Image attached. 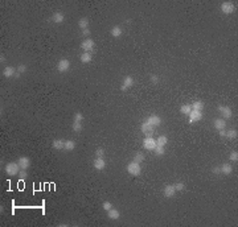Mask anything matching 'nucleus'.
Instances as JSON below:
<instances>
[{
    "label": "nucleus",
    "instance_id": "nucleus-7",
    "mask_svg": "<svg viewBox=\"0 0 238 227\" xmlns=\"http://www.w3.org/2000/svg\"><path fill=\"white\" fill-rule=\"evenodd\" d=\"M94 46H95V42H94V40L93 38H85L83 41L81 42V48L85 51H91L94 49Z\"/></svg>",
    "mask_w": 238,
    "mask_h": 227
},
{
    "label": "nucleus",
    "instance_id": "nucleus-19",
    "mask_svg": "<svg viewBox=\"0 0 238 227\" xmlns=\"http://www.w3.org/2000/svg\"><path fill=\"white\" fill-rule=\"evenodd\" d=\"M63 20H65V16H63L62 12H56V13L52 16V21L56 24H61V23H63Z\"/></svg>",
    "mask_w": 238,
    "mask_h": 227
},
{
    "label": "nucleus",
    "instance_id": "nucleus-33",
    "mask_svg": "<svg viewBox=\"0 0 238 227\" xmlns=\"http://www.w3.org/2000/svg\"><path fill=\"white\" fill-rule=\"evenodd\" d=\"M229 160L232 161V162H237L238 161V152H237V151H233V152H230Z\"/></svg>",
    "mask_w": 238,
    "mask_h": 227
},
{
    "label": "nucleus",
    "instance_id": "nucleus-10",
    "mask_svg": "<svg viewBox=\"0 0 238 227\" xmlns=\"http://www.w3.org/2000/svg\"><path fill=\"white\" fill-rule=\"evenodd\" d=\"M132 86H134V78L131 77V75H127V77H124V79H123V82L121 85V90L127 91L130 87H132Z\"/></svg>",
    "mask_w": 238,
    "mask_h": 227
},
{
    "label": "nucleus",
    "instance_id": "nucleus-36",
    "mask_svg": "<svg viewBox=\"0 0 238 227\" xmlns=\"http://www.w3.org/2000/svg\"><path fill=\"white\" fill-rule=\"evenodd\" d=\"M83 120V115L81 112H75L74 114V122H78V123H82Z\"/></svg>",
    "mask_w": 238,
    "mask_h": 227
},
{
    "label": "nucleus",
    "instance_id": "nucleus-26",
    "mask_svg": "<svg viewBox=\"0 0 238 227\" xmlns=\"http://www.w3.org/2000/svg\"><path fill=\"white\" fill-rule=\"evenodd\" d=\"M167 143H168V137L165 136V135H160L157 139H156V144L159 145H163V147H165L167 145Z\"/></svg>",
    "mask_w": 238,
    "mask_h": 227
},
{
    "label": "nucleus",
    "instance_id": "nucleus-15",
    "mask_svg": "<svg viewBox=\"0 0 238 227\" xmlns=\"http://www.w3.org/2000/svg\"><path fill=\"white\" fill-rule=\"evenodd\" d=\"M107 218L111 219V221H117V219L121 218V213H119V210L113 207V209H110L109 211H107Z\"/></svg>",
    "mask_w": 238,
    "mask_h": 227
},
{
    "label": "nucleus",
    "instance_id": "nucleus-29",
    "mask_svg": "<svg viewBox=\"0 0 238 227\" xmlns=\"http://www.w3.org/2000/svg\"><path fill=\"white\" fill-rule=\"evenodd\" d=\"M144 154H143L142 152H138L134 156V158H132V161H135V162H138V164H140V162H143L144 161Z\"/></svg>",
    "mask_w": 238,
    "mask_h": 227
},
{
    "label": "nucleus",
    "instance_id": "nucleus-1",
    "mask_svg": "<svg viewBox=\"0 0 238 227\" xmlns=\"http://www.w3.org/2000/svg\"><path fill=\"white\" fill-rule=\"evenodd\" d=\"M126 170L130 176L138 177V176H140V173H142V166H140V164H138V162L131 161L130 164L126 166Z\"/></svg>",
    "mask_w": 238,
    "mask_h": 227
},
{
    "label": "nucleus",
    "instance_id": "nucleus-24",
    "mask_svg": "<svg viewBox=\"0 0 238 227\" xmlns=\"http://www.w3.org/2000/svg\"><path fill=\"white\" fill-rule=\"evenodd\" d=\"M78 27H79V29H87L89 28V19L87 17H81L79 19V21H78Z\"/></svg>",
    "mask_w": 238,
    "mask_h": 227
},
{
    "label": "nucleus",
    "instance_id": "nucleus-12",
    "mask_svg": "<svg viewBox=\"0 0 238 227\" xmlns=\"http://www.w3.org/2000/svg\"><path fill=\"white\" fill-rule=\"evenodd\" d=\"M146 122L150 123L152 127H157L161 124V118L159 116V115H150V116L146 119Z\"/></svg>",
    "mask_w": 238,
    "mask_h": 227
},
{
    "label": "nucleus",
    "instance_id": "nucleus-30",
    "mask_svg": "<svg viewBox=\"0 0 238 227\" xmlns=\"http://www.w3.org/2000/svg\"><path fill=\"white\" fill-rule=\"evenodd\" d=\"M237 129H229V131H226V135H225V137H229V139H237Z\"/></svg>",
    "mask_w": 238,
    "mask_h": 227
},
{
    "label": "nucleus",
    "instance_id": "nucleus-9",
    "mask_svg": "<svg viewBox=\"0 0 238 227\" xmlns=\"http://www.w3.org/2000/svg\"><path fill=\"white\" fill-rule=\"evenodd\" d=\"M140 131H142L143 135H146V136H152V133H153V127L151 126L150 123L143 122L142 124H140Z\"/></svg>",
    "mask_w": 238,
    "mask_h": 227
},
{
    "label": "nucleus",
    "instance_id": "nucleus-2",
    "mask_svg": "<svg viewBox=\"0 0 238 227\" xmlns=\"http://www.w3.org/2000/svg\"><path fill=\"white\" fill-rule=\"evenodd\" d=\"M4 170H5V173L8 174V176L13 177V176H16V174H19V172L21 169H20L17 162H8V164L4 166Z\"/></svg>",
    "mask_w": 238,
    "mask_h": 227
},
{
    "label": "nucleus",
    "instance_id": "nucleus-16",
    "mask_svg": "<svg viewBox=\"0 0 238 227\" xmlns=\"http://www.w3.org/2000/svg\"><path fill=\"white\" fill-rule=\"evenodd\" d=\"M15 74H16V69L13 66H7L3 69V77H5V78L15 77Z\"/></svg>",
    "mask_w": 238,
    "mask_h": 227
},
{
    "label": "nucleus",
    "instance_id": "nucleus-43",
    "mask_svg": "<svg viewBox=\"0 0 238 227\" xmlns=\"http://www.w3.org/2000/svg\"><path fill=\"white\" fill-rule=\"evenodd\" d=\"M218 133H220V136L224 137L225 135H226V131H225V129H221V131H218Z\"/></svg>",
    "mask_w": 238,
    "mask_h": 227
},
{
    "label": "nucleus",
    "instance_id": "nucleus-8",
    "mask_svg": "<svg viewBox=\"0 0 238 227\" xmlns=\"http://www.w3.org/2000/svg\"><path fill=\"white\" fill-rule=\"evenodd\" d=\"M188 116H189V123H190V124H193V123H196V122H200L204 115H202V111L192 110V112H190Z\"/></svg>",
    "mask_w": 238,
    "mask_h": 227
},
{
    "label": "nucleus",
    "instance_id": "nucleus-13",
    "mask_svg": "<svg viewBox=\"0 0 238 227\" xmlns=\"http://www.w3.org/2000/svg\"><path fill=\"white\" fill-rule=\"evenodd\" d=\"M19 164V166H20V169H28L31 166V160L28 158L27 156H23V157H20L17 161H16Z\"/></svg>",
    "mask_w": 238,
    "mask_h": 227
},
{
    "label": "nucleus",
    "instance_id": "nucleus-18",
    "mask_svg": "<svg viewBox=\"0 0 238 227\" xmlns=\"http://www.w3.org/2000/svg\"><path fill=\"white\" fill-rule=\"evenodd\" d=\"M214 128H216L217 131H221V129H225V127H226V120L225 119H222V118H218L214 120Z\"/></svg>",
    "mask_w": 238,
    "mask_h": 227
},
{
    "label": "nucleus",
    "instance_id": "nucleus-28",
    "mask_svg": "<svg viewBox=\"0 0 238 227\" xmlns=\"http://www.w3.org/2000/svg\"><path fill=\"white\" fill-rule=\"evenodd\" d=\"M152 152H153L155 154H156V156H163L165 151H164V147H163V145H159V144H157L156 147H155V149L152 151Z\"/></svg>",
    "mask_w": 238,
    "mask_h": 227
},
{
    "label": "nucleus",
    "instance_id": "nucleus-27",
    "mask_svg": "<svg viewBox=\"0 0 238 227\" xmlns=\"http://www.w3.org/2000/svg\"><path fill=\"white\" fill-rule=\"evenodd\" d=\"M180 112L182 115H189L190 112H192V107H190V105H184V106H181L180 107Z\"/></svg>",
    "mask_w": 238,
    "mask_h": 227
},
{
    "label": "nucleus",
    "instance_id": "nucleus-31",
    "mask_svg": "<svg viewBox=\"0 0 238 227\" xmlns=\"http://www.w3.org/2000/svg\"><path fill=\"white\" fill-rule=\"evenodd\" d=\"M71 129H73V132H75V133L81 132V131H82V124H81V123H78V122H73Z\"/></svg>",
    "mask_w": 238,
    "mask_h": 227
},
{
    "label": "nucleus",
    "instance_id": "nucleus-35",
    "mask_svg": "<svg viewBox=\"0 0 238 227\" xmlns=\"http://www.w3.org/2000/svg\"><path fill=\"white\" fill-rule=\"evenodd\" d=\"M103 156H105V149L101 148V147L95 149V157H103Z\"/></svg>",
    "mask_w": 238,
    "mask_h": 227
},
{
    "label": "nucleus",
    "instance_id": "nucleus-37",
    "mask_svg": "<svg viewBox=\"0 0 238 227\" xmlns=\"http://www.w3.org/2000/svg\"><path fill=\"white\" fill-rule=\"evenodd\" d=\"M16 71H17V73H20V74H23V73H25L27 71V65H19L17 67H16Z\"/></svg>",
    "mask_w": 238,
    "mask_h": 227
},
{
    "label": "nucleus",
    "instance_id": "nucleus-14",
    "mask_svg": "<svg viewBox=\"0 0 238 227\" xmlns=\"http://www.w3.org/2000/svg\"><path fill=\"white\" fill-rule=\"evenodd\" d=\"M175 193H176V190H175L173 185H165L164 189H163V194H164L165 198H172L175 196Z\"/></svg>",
    "mask_w": 238,
    "mask_h": 227
},
{
    "label": "nucleus",
    "instance_id": "nucleus-11",
    "mask_svg": "<svg viewBox=\"0 0 238 227\" xmlns=\"http://www.w3.org/2000/svg\"><path fill=\"white\" fill-rule=\"evenodd\" d=\"M93 166H94L95 170H103L106 168V160L103 157H95L94 162H93Z\"/></svg>",
    "mask_w": 238,
    "mask_h": 227
},
{
    "label": "nucleus",
    "instance_id": "nucleus-23",
    "mask_svg": "<svg viewBox=\"0 0 238 227\" xmlns=\"http://www.w3.org/2000/svg\"><path fill=\"white\" fill-rule=\"evenodd\" d=\"M75 147H77V144H75V141L74 140H66L65 141V151H67V152H71V151H74L75 149Z\"/></svg>",
    "mask_w": 238,
    "mask_h": 227
},
{
    "label": "nucleus",
    "instance_id": "nucleus-42",
    "mask_svg": "<svg viewBox=\"0 0 238 227\" xmlns=\"http://www.w3.org/2000/svg\"><path fill=\"white\" fill-rule=\"evenodd\" d=\"M0 62H2V63L7 62V61H5V55H4V54H2V55H0Z\"/></svg>",
    "mask_w": 238,
    "mask_h": 227
},
{
    "label": "nucleus",
    "instance_id": "nucleus-21",
    "mask_svg": "<svg viewBox=\"0 0 238 227\" xmlns=\"http://www.w3.org/2000/svg\"><path fill=\"white\" fill-rule=\"evenodd\" d=\"M79 59H81L82 63H89V62H91V59H93V55H91L90 51H83L81 54V57H79Z\"/></svg>",
    "mask_w": 238,
    "mask_h": 227
},
{
    "label": "nucleus",
    "instance_id": "nucleus-39",
    "mask_svg": "<svg viewBox=\"0 0 238 227\" xmlns=\"http://www.w3.org/2000/svg\"><path fill=\"white\" fill-rule=\"evenodd\" d=\"M150 81L152 82L153 85H156V83H159V77H157V75H155V74H152V75L150 77Z\"/></svg>",
    "mask_w": 238,
    "mask_h": 227
},
{
    "label": "nucleus",
    "instance_id": "nucleus-17",
    "mask_svg": "<svg viewBox=\"0 0 238 227\" xmlns=\"http://www.w3.org/2000/svg\"><path fill=\"white\" fill-rule=\"evenodd\" d=\"M65 141L66 140H63V139H57V140H54L52 143V147H53V149H56V151H61L65 148Z\"/></svg>",
    "mask_w": 238,
    "mask_h": 227
},
{
    "label": "nucleus",
    "instance_id": "nucleus-20",
    "mask_svg": "<svg viewBox=\"0 0 238 227\" xmlns=\"http://www.w3.org/2000/svg\"><path fill=\"white\" fill-rule=\"evenodd\" d=\"M220 169H221V173L225 174V176H229V174L233 173V166L230 164H222L220 166Z\"/></svg>",
    "mask_w": 238,
    "mask_h": 227
},
{
    "label": "nucleus",
    "instance_id": "nucleus-22",
    "mask_svg": "<svg viewBox=\"0 0 238 227\" xmlns=\"http://www.w3.org/2000/svg\"><path fill=\"white\" fill-rule=\"evenodd\" d=\"M110 33H111L113 37H121V36H122V28L119 25H114L110 29Z\"/></svg>",
    "mask_w": 238,
    "mask_h": 227
},
{
    "label": "nucleus",
    "instance_id": "nucleus-41",
    "mask_svg": "<svg viewBox=\"0 0 238 227\" xmlns=\"http://www.w3.org/2000/svg\"><path fill=\"white\" fill-rule=\"evenodd\" d=\"M212 172H213L214 174H220V173H221V169H220V166H214V168L212 169Z\"/></svg>",
    "mask_w": 238,
    "mask_h": 227
},
{
    "label": "nucleus",
    "instance_id": "nucleus-25",
    "mask_svg": "<svg viewBox=\"0 0 238 227\" xmlns=\"http://www.w3.org/2000/svg\"><path fill=\"white\" fill-rule=\"evenodd\" d=\"M190 107H192V110L202 111V110H204V102H201V101H194L192 105H190Z\"/></svg>",
    "mask_w": 238,
    "mask_h": 227
},
{
    "label": "nucleus",
    "instance_id": "nucleus-4",
    "mask_svg": "<svg viewBox=\"0 0 238 227\" xmlns=\"http://www.w3.org/2000/svg\"><path fill=\"white\" fill-rule=\"evenodd\" d=\"M56 67H57L58 73H66V71H69V69H70V61L67 58H61L57 62V66Z\"/></svg>",
    "mask_w": 238,
    "mask_h": 227
},
{
    "label": "nucleus",
    "instance_id": "nucleus-6",
    "mask_svg": "<svg viewBox=\"0 0 238 227\" xmlns=\"http://www.w3.org/2000/svg\"><path fill=\"white\" fill-rule=\"evenodd\" d=\"M217 110H218V112H221L222 119H225V120H226V119H230L233 116L232 108H230L229 106H218Z\"/></svg>",
    "mask_w": 238,
    "mask_h": 227
},
{
    "label": "nucleus",
    "instance_id": "nucleus-40",
    "mask_svg": "<svg viewBox=\"0 0 238 227\" xmlns=\"http://www.w3.org/2000/svg\"><path fill=\"white\" fill-rule=\"evenodd\" d=\"M82 34L85 36L86 38H89V36H90V29H89V28H87V29H83L82 30Z\"/></svg>",
    "mask_w": 238,
    "mask_h": 227
},
{
    "label": "nucleus",
    "instance_id": "nucleus-3",
    "mask_svg": "<svg viewBox=\"0 0 238 227\" xmlns=\"http://www.w3.org/2000/svg\"><path fill=\"white\" fill-rule=\"evenodd\" d=\"M236 11V4L233 2H224L221 4V12L224 15H232Z\"/></svg>",
    "mask_w": 238,
    "mask_h": 227
},
{
    "label": "nucleus",
    "instance_id": "nucleus-5",
    "mask_svg": "<svg viewBox=\"0 0 238 227\" xmlns=\"http://www.w3.org/2000/svg\"><path fill=\"white\" fill-rule=\"evenodd\" d=\"M156 140L152 136H146L143 139V148L146 151H153L155 147H156Z\"/></svg>",
    "mask_w": 238,
    "mask_h": 227
},
{
    "label": "nucleus",
    "instance_id": "nucleus-44",
    "mask_svg": "<svg viewBox=\"0 0 238 227\" xmlns=\"http://www.w3.org/2000/svg\"><path fill=\"white\" fill-rule=\"evenodd\" d=\"M20 75H21V74H20V73H17V71H16V74H15V78H19Z\"/></svg>",
    "mask_w": 238,
    "mask_h": 227
},
{
    "label": "nucleus",
    "instance_id": "nucleus-34",
    "mask_svg": "<svg viewBox=\"0 0 238 227\" xmlns=\"http://www.w3.org/2000/svg\"><path fill=\"white\" fill-rule=\"evenodd\" d=\"M102 209L105 210V211H109L110 209H113V204H111V202H109V201H105L102 204Z\"/></svg>",
    "mask_w": 238,
    "mask_h": 227
},
{
    "label": "nucleus",
    "instance_id": "nucleus-32",
    "mask_svg": "<svg viewBox=\"0 0 238 227\" xmlns=\"http://www.w3.org/2000/svg\"><path fill=\"white\" fill-rule=\"evenodd\" d=\"M173 186H175V190H176V192H182V190H185L184 182H176V184H173Z\"/></svg>",
    "mask_w": 238,
    "mask_h": 227
},
{
    "label": "nucleus",
    "instance_id": "nucleus-38",
    "mask_svg": "<svg viewBox=\"0 0 238 227\" xmlns=\"http://www.w3.org/2000/svg\"><path fill=\"white\" fill-rule=\"evenodd\" d=\"M19 176H20V178H21V180H24V178H27V177H28L27 170H25V169H21V170L19 172Z\"/></svg>",
    "mask_w": 238,
    "mask_h": 227
}]
</instances>
